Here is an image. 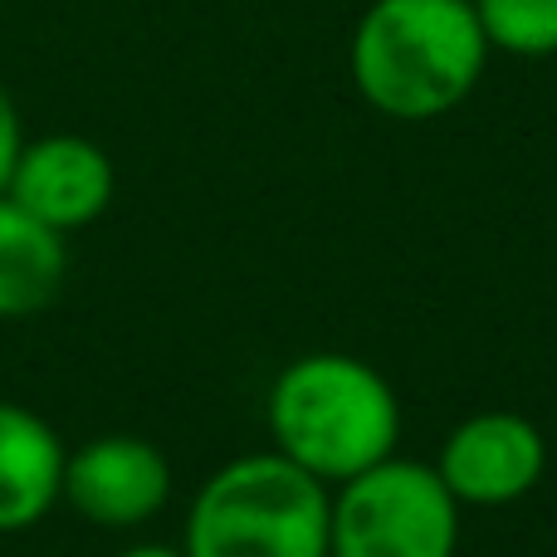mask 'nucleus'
I'll list each match as a JSON object with an SVG mask.
<instances>
[{"mask_svg": "<svg viewBox=\"0 0 557 557\" xmlns=\"http://www.w3.org/2000/svg\"><path fill=\"white\" fill-rule=\"evenodd\" d=\"M333 490L288 455L260 450L221 465L186 513V557H327Z\"/></svg>", "mask_w": 557, "mask_h": 557, "instance_id": "nucleus-3", "label": "nucleus"}, {"mask_svg": "<svg viewBox=\"0 0 557 557\" xmlns=\"http://www.w3.org/2000/svg\"><path fill=\"white\" fill-rule=\"evenodd\" d=\"M460 553V499L435 465L392 460L333 484L327 557H455Z\"/></svg>", "mask_w": 557, "mask_h": 557, "instance_id": "nucleus-4", "label": "nucleus"}, {"mask_svg": "<svg viewBox=\"0 0 557 557\" xmlns=\"http://www.w3.org/2000/svg\"><path fill=\"white\" fill-rule=\"evenodd\" d=\"M64 235L0 196V318H29L49 308L64 288Z\"/></svg>", "mask_w": 557, "mask_h": 557, "instance_id": "nucleus-9", "label": "nucleus"}, {"mask_svg": "<svg viewBox=\"0 0 557 557\" xmlns=\"http://www.w3.org/2000/svg\"><path fill=\"white\" fill-rule=\"evenodd\" d=\"M59 499L94 529H137L172 499V465L143 435H98L64 460Z\"/></svg>", "mask_w": 557, "mask_h": 557, "instance_id": "nucleus-6", "label": "nucleus"}, {"mask_svg": "<svg viewBox=\"0 0 557 557\" xmlns=\"http://www.w3.org/2000/svg\"><path fill=\"white\" fill-rule=\"evenodd\" d=\"M490 49L513 59L557 54V0H474Z\"/></svg>", "mask_w": 557, "mask_h": 557, "instance_id": "nucleus-10", "label": "nucleus"}, {"mask_svg": "<svg viewBox=\"0 0 557 557\" xmlns=\"http://www.w3.org/2000/svg\"><path fill=\"white\" fill-rule=\"evenodd\" d=\"M264 416L274 450L327 490L392 460L401 445V401L392 382L352 352L294 357L274 376Z\"/></svg>", "mask_w": 557, "mask_h": 557, "instance_id": "nucleus-2", "label": "nucleus"}, {"mask_svg": "<svg viewBox=\"0 0 557 557\" xmlns=\"http://www.w3.org/2000/svg\"><path fill=\"white\" fill-rule=\"evenodd\" d=\"M117 557H186V553L182 548H162V543H143V548H127Z\"/></svg>", "mask_w": 557, "mask_h": 557, "instance_id": "nucleus-12", "label": "nucleus"}, {"mask_svg": "<svg viewBox=\"0 0 557 557\" xmlns=\"http://www.w3.org/2000/svg\"><path fill=\"white\" fill-rule=\"evenodd\" d=\"M20 113H15V103H10V94H5V84H0V196H5V182H10V166H15V157H20Z\"/></svg>", "mask_w": 557, "mask_h": 557, "instance_id": "nucleus-11", "label": "nucleus"}, {"mask_svg": "<svg viewBox=\"0 0 557 557\" xmlns=\"http://www.w3.org/2000/svg\"><path fill=\"white\" fill-rule=\"evenodd\" d=\"M64 441L39 411L0 401V533H25L64 494Z\"/></svg>", "mask_w": 557, "mask_h": 557, "instance_id": "nucleus-8", "label": "nucleus"}, {"mask_svg": "<svg viewBox=\"0 0 557 557\" xmlns=\"http://www.w3.org/2000/svg\"><path fill=\"white\" fill-rule=\"evenodd\" d=\"M484 64L490 39L474 0H372L347 45L362 103L401 123H431L460 108Z\"/></svg>", "mask_w": 557, "mask_h": 557, "instance_id": "nucleus-1", "label": "nucleus"}, {"mask_svg": "<svg viewBox=\"0 0 557 557\" xmlns=\"http://www.w3.org/2000/svg\"><path fill=\"white\" fill-rule=\"evenodd\" d=\"M113 157L74 133H49L39 143H20V157L5 182L10 201L20 211H29L35 221L54 225L59 235L94 225L113 206Z\"/></svg>", "mask_w": 557, "mask_h": 557, "instance_id": "nucleus-7", "label": "nucleus"}, {"mask_svg": "<svg viewBox=\"0 0 557 557\" xmlns=\"http://www.w3.org/2000/svg\"><path fill=\"white\" fill-rule=\"evenodd\" d=\"M548 470V441L519 411H474L445 435L435 474L460 499V509L519 504Z\"/></svg>", "mask_w": 557, "mask_h": 557, "instance_id": "nucleus-5", "label": "nucleus"}]
</instances>
